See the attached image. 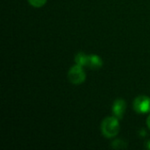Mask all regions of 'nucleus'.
<instances>
[{"mask_svg": "<svg viewBox=\"0 0 150 150\" xmlns=\"http://www.w3.org/2000/svg\"><path fill=\"white\" fill-rule=\"evenodd\" d=\"M75 62L76 64L82 66V67H87L88 62V54H85L83 52H79L77 54H76Z\"/></svg>", "mask_w": 150, "mask_h": 150, "instance_id": "6", "label": "nucleus"}, {"mask_svg": "<svg viewBox=\"0 0 150 150\" xmlns=\"http://www.w3.org/2000/svg\"><path fill=\"white\" fill-rule=\"evenodd\" d=\"M146 148H147V149H150V140L149 141V142H147V144H146Z\"/></svg>", "mask_w": 150, "mask_h": 150, "instance_id": "10", "label": "nucleus"}, {"mask_svg": "<svg viewBox=\"0 0 150 150\" xmlns=\"http://www.w3.org/2000/svg\"><path fill=\"white\" fill-rule=\"evenodd\" d=\"M103 66V61L100 58V56L97 54H89L88 55V62L87 67L92 69H100Z\"/></svg>", "mask_w": 150, "mask_h": 150, "instance_id": "5", "label": "nucleus"}, {"mask_svg": "<svg viewBox=\"0 0 150 150\" xmlns=\"http://www.w3.org/2000/svg\"><path fill=\"white\" fill-rule=\"evenodd\" d=\"M120 123L119 119L114 117L105 118L101 124V131L105 137L113 138L120 132Z\"/></svg>", "mask_w": 150, "mask_h": 150, "instance_id": "1", "label": "nucleus"}, {"mask_svg": "<svg viewBox=\"0 0 150 150\" xmlns=\"http://www.w3.org/2000/svg\"><path fill=\"white\" fill-rule=\"evenodd\" d=\"M28 2L33 7L40 8V7H42L47 3V0H28Z\"/></svg>", "mask_w": 150, "mask_h": 150, "instance_id": "8", "label": "nucleus"}, {"mask_svg": "<svg viewBox=\"0 0 150 150\" xmlns=\"http://www.w3.org/2000/svg\"><path fill=\"white\" fill-rule=\"evenodd\" d=\"M147 125H148V127L149 128L150 130V115L148 117V119H147Z\"/></svg>", "mask_w": 150, "mask_h": 150, "instance_id": "9", "label": "nucleus"}, {"mask_svg": "<svg viewBox=\"0 0 150 150\" xmlns=\"http://www.w3.org/2000/svg\"><path fill=\"white\" fill-rule=\"evenodd\" d=\"M112 147L113 148V149H125V148H127V144H126V142H124L123 141H121V140H116V141H114L113 142H112Z\"/></svg>", "mask_w": 150, "mask_h": 150, "instance_id": "7", "label": "nucleus"}, {"mask_svg": "<svg viewBox=\"0 0 150 150\" xmlns=\"http://www.w3.org/2000/svg\"><path fill=\"white\" fill-rule=\"evenodd\" d=\"M133 105L137 113H148L150 112V98L147 96H139L134 99Z\"/></svg>", "mask_w": 150, "mask_h": 150, "instance_id": "3", "label": "nucleus"}, {"mask_svg": "<svg viewBox=\"0 0 150 150\" xmlns=\"http://www.w3.org/2000/svg\"><path fill=\"white\" fill-rule=\"evenodd\" d=\"M127 109V103L124 99H116L112 105V112L114 116L118 119H122Z\"/></svg>", "mask_w": 150, "mask_h": 150, "instance_id": "4", "label": "nucleus"}, {"mask_svg": "<svg viewBox=\"0 0 150 150\" xmlns=\"http://www.w3.org/2000/svg\"><path fill=\"white\" fill-rule=\"evenodd\" d=\"M68 78L73 84H81L85 81L86 75L82 66L76 64L70 68L68 73Z\"/></svg>", "mask_w": 150, "mask_h": 150, "instance_id": "2", "label": "nucleus"}]
</instances>
